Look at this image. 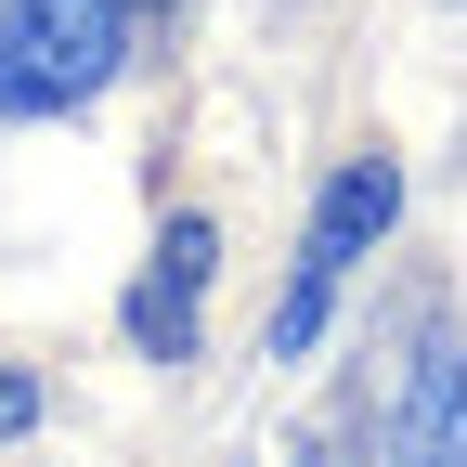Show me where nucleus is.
<instances>
[{"label":"nucleus","mask_w":467,"mask_h":467,"mask_svg":"<svg viewBox=\"0 0 467 467\" xmlns=\"http://www.w3.org/2000/svg\"><path fill=\"white\" fill-rule=\"evenodd\" d=\"M377 441H389V454H416V467H454V454H467V350H454L441 325L402 337V377H389Z\"/></svg>","instance_id":"3"},{"label":"nucleus","mask_w":467,"mask_h":467,"mask_svg":"<svg viewBox=\"0 0 467 467\" xmlns=\"http://www.w3.org/2000/svg\"><path fill=\"white\" fill-rule=\"evenodd\" d=\"M208 273H221V234H208V221H169V234H156V273L130 285V350H143V364H195Z\"/></svg>","instance_id":"4"},{"label":"nucleus","mask_w":467,"mask_h":467,"mask_svg":"<svg viewBox=\"0 0 467 467\" xmlns=\"http://www.w3.org/2000/svg\"><path fill=\"white\" fill-rule=\"evenodd\" d=\"M26 429H39V377H26V364H0V441H26Z\"/></svg>","instance_id":"5"},{"label":"nucleus","mask_w":467,"mask_h":467,"mask_svg":"<svg viewBox=\"0 0 467 467\" xmlns=\"http://www.w3.org/2000/svg\"><path fill=\"white\" fill-rule=\"evenodd\" d=\"M130 66V0H0V117H66Z\"/></svg>","instance_id":"1"},{"label":"nucleus","mask_w":467,"mask_h":467,"mask_svg":"<svg viewBox=\"0 0 467 467\" xmlns=\"http://www.w3.org/2000/svg\"><path fill=\"white\" fill-rule=\"evenodd\" d=\"M402 221V169L389 156H350L337 182H325V208H312V247H299V285L273 299V364H299V350L325 337V312H337V285H350V260L377 247V234Z\"/></svg>","instance_id":"2"}]
</instances>
